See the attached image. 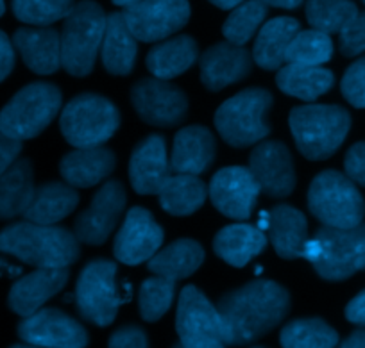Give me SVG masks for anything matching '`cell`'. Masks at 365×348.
I'll return each instance as SVG.
<instances>
[{"mask_svg": "<svg viewBox=\"0 0 365 348\" xmlns=\"http://www.w3.org/2000/svg\"><path fill=\"white\" fill-rule=\"evenodd\" d=\"M59 127L66 142L76 149L103 147L120 127V112L108 98L83 93L65 105Z\"/></svg>", "mask_w": 365, "mask_h": 348, "instance_id": "9", "label": "cell"}, {"mask_svg": "<svg viewBox=\"0 0 365 348\" xmlns=\"http://www.w3.org/2000/svg\"><path fill=\"white\" fill-rule=\"evenodd\" d=\"M259 191L262 189L249 168L230 167L213 175L208 193L213 206L224 216L247 220L255 209Z\"/></svg>", "mask_w": 365, "mask_h": 348, "instance_id": "17", "label": "cell"}, {"mask_svg": "<svg viewBox=\"0 0 365 348\" xmlns=\"http://www.w3.org/2000/svg\"><path fill=\"white\" fill-rule=\"evenodd\" d=\"M172 175L167 156V143L160 135L143 139L129 161V179L140 195H158Z\"/></svg>", "mask_w": 365, "mask_h": 348, "instance_id": "19", "label": "cell"}, {"mask_svg": "<svg viewBox=\"0 0 365 348\" xmlns=\"http://www.w3.org/2000/svg\"><path fill=\"white\" fill-rule=\"evenodd\" d=\"M34 191L33 164L29 159H19L0 175V220H11L26 213Z\"/></svg>", "mask_w": 365, "mask_h": 348, "instance_id": "32", "label": "cell"}, {"mask_svg": "<svg viewBox=\"0 0 365 348\" xmlns=\"http://www.w3.org/2000/svg\"><path fill=\"white\" fill-rule=\"evenodd\" d=\"M213 6H217L219 9H235L237 6H240L245 0H210Z\"/></svg>", "mask_w": 365, "mask_h": 348, "instance_id": "50", "label": "cell"}, {"mask_svg": "<svg viewBox=\"0 0 365 348\" xmlns=\"http://www.w3.org/2000/svg\"><path fill=\"white\" fill-rule=\"evenodd\" d=\"M24 343L41 348H84L88 332L77 320L59 309H40L19 325Z\"/></svg>", "mask_w": 365, "mask_h": 348, "instance_id": "14", "label": "cell"}, {"mask_svg": "<svg viewBox=\"0 0 365 348\" xmlns=\"http://www.w3.org/2000/svg\"><path fill=\"white\" fill-rule=\"evenodd\" d=\"M73 6V0H13V13L24 23L48 27L65 20Z\"/></svg>", "mask_w": 365, "mask_h": 348, "instance_id": "39", "label": "cell"}, {"mask_svg": "<svg viewBox=\"0 0 365 348\" xmlns=\"http://www.w3.org/2000/svg\"><path fill=\"white\" fill-rule=\"evenodd\" d=\"M160 204L174 216H188L201 209L208 196L205 182L197 175H170L158 193Z\"/></svg>", "mask_w": 365, "mask_h": 348, "instance_id": "34", "label": "cell"}, {"mask_svg": "<svg viewBox=\"0 0 365 348\" xmlns=\"http://www.w3.org/2000/svg\"><path fill=\"white\" fill-rule=\"evenodd\" d=\"M108 15L93 0H81L65 19L61 31V66L73 77L93 70L103 47Z\"/></svg>", "mask_w": 365, "mask_h": 348, "instance_id": "4", "label": "cell"}, {"mask_svg": "<svg viewBox=\"0 0 365 348\" xmlns=\"http://www.w3.org/2000/svg\"><path fill=\"white\" fill-rule=\"evenodd\" d=\"M0 252L36 268H66L79 259L81 248L66 228L20 221L0 232Z\"/></svg>", "mask_w": 365, "mask_h": 348, "instance_id": "2", "label": "cell"}, {"mask_svg": "<svg viewBox=\"0 0 365 348\" xmlns=\"http://www.w3.org/2000/svg\"><path fill=\"white\" fill-rule=\"evenodd\" d=\"M68 277L66 268H38L36 272L27 273L13 284L8 297L9 307L24 318L34 315L48 298L65 288Z\"/></svg>", "mask_w": 365, "mask_h": 348, "instance_id": "21", "label": "cell"}, {"mask_svg": "<svg viewBox=\"0 0 365 348\" xmlns=\"http://www.w3.org/2000/svg\"><path fill=\"white\" fill-rule=\"evenodd\" d=\"M269 236L274 251L283 259L304 258L308 243V221L292 206H276L269 213Z\"/></svg>", "mask_w": 365, "mask_h": 348, "instance_id": "25", "label": "cell"}, {"mask_svg": "<svg viewBox=\"0 0 365 348\" xmlns=\"http://www.w3.org/2000/svg\"><path fill=\"white\" fill-rule=\"evenodd\" d=\"M249 170L259 189L272 199H285L296 188L292 154L282 142H262L255 147Z\"/></svg>", "mask_w": 365, "mask_h": 348, "instance_id": "16", "label": "cell"}, {"mask_svg": "<svg viewBox=\"0 0 365 348\" xmlns=\"http://www.w3.org/2000/svg\"><path fill=\"white\" fill-rule=\"evenodd\" d=\"M344 170H346L347 179L365 188V142L354 143L347 150L346 159H344Z\"/></svg>", "mask_w": 365, "mask_h": 348, "instance_id": "43", "label": "cell"}, {"mask_svg": "<svg viewBox=\"0 0 365 348\" xmlns=\"http://www.w3.org/2000/svg\"><path fill=\"white\" fill-rule=\"evenodd\" d=\"M61 102V91L54 84H29L0 111V132L19 142L36 138L52 124Z\"/></svg>", "mask_w": 365, "mask_h": 348, "instance_id": "7", "label": "cell"}, {"mask_svg": "<svg viewBox=\"0 0 365 348\" xmlns=\"http://www.w3.org/2000/svg\"><path fill=\"white\" fill-rule=\"evenodd\" d=\"M333 56V43L328 34L321 31H299L285 54L289 65L321 66L328 63Z\"/></svg>", "mask_w": 365, "mask_h": 348, "instance_id": "38", "label": "cell"}, {"mask_svg": "<svg viewBox=\"0 0 365 348\" xmlns=\"http://www.w3.org/2000/svg\"><path fill=\"white\" fill-rule=\"evenodd\" d=\"M4 11H6V4H4V0H0V16L4 15Z\"/></svg>", "mask_w": 365, "mask_h": 348, "instance_id": "53", "label": "cell"}, {"mask_svg": "<svg viewBox=\"0 0 365 348\" xmlns=\"http://www.w3.org/2000/svg\"><path fill=\"white\" fill-rule=\"evenodd\" d=\"M124 20L133 36L143 43L163 41L181 31L190 20L188 0H138L124 9Z\"/></svg>", "mask_w": 365, "mask_h": 348, "instance_id": "12", "label": "cell"}, {"mask_svg": "<svg viewBox=\"0 0 365 348\" xmlns=\"http://www.w3.org/2000/svg\"><path fill=\"white\" fill-rule=\"evenodd\" d=\"M175 330L185 348H226L219 311L195 286H187L179 295Z\"/></svg>", "mask_w": 365, "mask_h": 348, "instance_id": "11", "label": "cell"}, {"mask_svg": "<svg viewBox=\"0 0 365 348\" xmlns=\"http://www.w3.org/2000/svg\"><path fill=\"white\" fill-rule=\"evenodd\" d=\"M13 47L38 75H51L61 68V34L48 27H22L13 34Z\"/></svg>", "mask_w": 365, "mask_h": 348, "instance_id": "22", "label": "cell"}, {"mask_svg": "<svg viewBox=\"0 0 365 348\" xmlns=\"http://www.w3.org/2000/svg\"><path fill=\"white\" fill-rule=\"evenodd\" d=\"M79 204L76 189L63 182H47L34 191L31 206L24 213L27 221L38 225H56L68 216Z\"/></svg>", "mask_w": 365, "mask_h": 348, "instance_id": "30", "label": "cell"}, {"mask_svg": "<svg viewBox=\"0 0 365 348\" xmlns=\"http://www.w3.org/2000/svg\"><path fill=\"white\" fill-rule=\"evenodd\" d=\"M340 52L346 58H356L365 52V13H358L340 31Z\"/></svg>", "mask_w": 365, "mask_h": 348, "instance_id": "42", "label": "cell"}, {"mask_svg": "<svg viewBox=\"0 0 365 348\" xmlns=\"http://www.w3.org/2000/svg\"><path fill=\"white\" fill-rule=\"evenodd\" d=\"M131 102L143 122L175 127L187 118L188 98L178 86L161 79H142L131 88Z\"/></svg>", "mask_w": 365, "mask_h": 348, "instance_id": "13", "label": "cell"}, {"mask_svg": "<svg viewBox=\"0 0 365 348\" xmlns=\"http://www.w3.org/2000/svg\"><path fill=\"white\" fill-rule=\"evenodd\" d=\"M265 6H272V8L279 9H296L303 4L304 0H262Z\"/></svg>", "mask_w": 365, "mask_h": 348, "instance_id": "49", "label": "cell"}, {"mask_svg": "<svg viewBox=\"0 0 365 348\" xmlns=\"http://www.w3.org/2000/svg\"><path fill=\"white\" fill-rule=\"evenodd\" d=\"M15 68V47L13 41L0 31V83Z\"/></svg>", "mask_w": 365, "mask_h": 348, "instance_id": "46", "label": "cell"}, {"mask_svg": "<svg viewBox=\"0 0 365 348\" xmlns=\"http://www.w3.org/2000/svg\"><path fill=\"white\" fill-rule=\"evenodd\" d=\"M299 31V22L290 16H278L263 23L252 48V59L256 65L263 70L282 68L287 48Z\"/></svg>", "mask_w": 365, "mask_h": 348, "instance_id": "27", "label": "cell"}, {"mask_svg": "<svg viewBox=\"0 0 365 348\" xmlns=\"http://www.w3.org/2000/svg\"><path fill=\"white\" fill-rule=\"evenodd\" d=\"M201 80L210 91H220L240 83L251 73L252 58L244 47L224 41L210 47L201 56Z\"/></svg>", "mask_w": 365, "mask_h": 348, "instance_id": "20", "label": "cell"}, {"mask_svg": "<svg viewBox=\"0 0 365 348\" xmlns=\"http://www.w3.org/2000/svg\"><path fill=\"white\" fill-rule=\"evenodd\" d=\"M299 152L310 161L331 157L351 129V115L340 105L308 104L294 107L289 118Z\"/></svg>", "mask_w": 365, "mask_h": 348, "instance_id": "3", "label": "cell"}, {"mask_svg": "<svg viewBox=\"0 0 365 348\" xmlns=\"http://www.w3.org/2000/svg\"><path fill=\"white\" fill-rule=\"evenodd\" d=\"M282 348H335L339 334L321 318H301L287 323L279 334Z\"/></svg>", "mask_w": 365, "mask_h": 348, "instance_id": "35", "label": "cell"}, {"mask_svg": "<svg viewBox=\"0 0 365 348\" xmlns=\"http://www.w3.org/2000/svg\"><path fill=\"white\" fill-rule=\"evenodd\" d=\"M199 56L197 43L192 36H175L154 45L147 54V68L156 79L170 80L195 65Z\"/></svg>", "mask_w": 365, "mask_h": 348, "instance_id": "28", "label": "cell"}, {"mask_svg": "<svg viewBox=\"0 0 365 348\" xmlns=\"http://www.w3.org/2000/svg\"><path fill=\"white\" fill-rule=\"evenodd\" d=\"M163 243V228L143 207H133L115 238L113 254L129 266L149 261Z\"/></svg>", "mask_w": 365, "mask_h": 348, "instance_id": "18", "label": "cell"}, {"mask_svg": "<svg viewBox=\"0 0 365 348\" xmlns=\"http://www.w3.org/2000/svg\"><path fill=\"white\" fill-rule=\"evenodd\" d=\"M339 348H365V329H358L347 339L342 341Z\"/></svg>", "mask_w": 365, "mask_h": 348, "instance_id": "48", "label": "cell"}, {"mask_svg": "<svg viewBox=\"0 0 365 348\" xmlns=\"http://www.w3.org/2000/svg\"><path fill=\"white\" fill-rule=\"evenodd\" d=\"M226 344L244 347L255 343L285 320L290 295L274 280H255L224 295L217 304Z\"/></svg>", "mask_w": 365, "mask_h": 348, "instance_id": "1", "label": "cell"}, {"mask_svg": "<svg viewBox=\"0 0 365 348\" xmlns=\"http://www.w3.org/2000/svg\"><path fill=\"white\" fill-rule=\"evenodd\" d=\"M344 98L358 109L365 107V58L354 61L346 70L340 83Z\"/></svg>", "mask_w": 365, "mask_h": 348, "instance_id": "41", "label": "cell"}, {"mask_svg": "<svg viewBox=\"0 0 365 348\" xmlns=\"http://www.w3.org/2000/svg\"><path fill=\"white\" fill-rule=\"evenodd\" d=\"M272 100V95L262 88H249L227 98L215 112V127L224 142L235 149L262 143L270 132L267 112Z\"/></svg>", "mask_w": 365, "mask_h": 348, "instance_id": "6", "label": "cell"}, {"mask_svg": "<svg viewBox=\"0 0 365 348\" xmlns=\"http://www.w3.org/2000/svg\"><path fill=\"white\" fill-rule=\"evenodd\" d=\"M115 279V263L97 259L84 266L76 286V305L86 322L99 327H108L115 322L122 302Z\"/></svg>", "mask_w": 365, "mask_h": 348, "instance_id": "10", "label": "cell"}, {"mask_svg": "<svg viewBox=\"0 0 365 348\" xmlns=\"http://www.w3.org/2000/svg\"><path fill=\"white\" fill-rule=\"evenodd\" d=\"M308 209L324 227H360L365 216L361 193L347 175L328 170L319 174L308 189Z\"/></svg>", "mask_w": 365, "mask_h": 348, "instance_id": "8", "label": "cell"}, {"mask_svg": "<svg viewBox=\"0 0 365 348\" xmlns=\"http://www.w3.org/2000/svg\"><path fill=\"white\" fill-rule=\"evenodd\" d=\"M11 348H41V347H33V344H13Z\"/></svg>", "mask_w": 365, "mask_h": 348, "instance_id": "52", "label": "cell"}, {"mask_svg": "<svg viewBox=\"0 0 365 348\" xmlns=\"http://www.w3.org/2000/svg\"><path fill=\"white\" fill-rule=\"evenodd\" d=\"M267 13H269V6L263 4L262 0H245L231 11V15L224 22V38L230 43L244 47L259 29L263 20L267 19Z\"/></svg>", "mask_w": 365, "mask_h": 348, "instance_id": "37", "label": "cell"}, {"mask_svg": "<svg viewBox=\"0 0 365 348\" xmlns=\"http://www.w3.org/2000/svg\"><path fill=\"white\" fill-rule=\"evenodd\" d=\"M361 2H364V4H365V0H361Z\"/></svg>", "mask_w": 365, "mask_h": 348, "instance_id": "56", "label": "cell"}, {"mask_svg": "<svg viewBox=\"0 0 365 348\" xmlns=\"http://www.w3.org/2000/svg\"><path fill=\"white\" fill-rule=\"evenodd\" d=\"M205 261V248L194 240H178L149 259V270L168 280L187 279Z\"/></svg>", "mask_w": 365, "mask_h": 348, "instance_id": "31", "label": "cell"}, {"mask_svg": "<svg viewBox=\"0 0 365 348\" xmlns=\"http://www.w3.org/2000/svg\"><path fill=\"white\" fill-rule=\"evenodd\" d=\"M172 348H185V347H182V344H175V347H172Z\"/></svg>", "mask_w": 365, "mask_h": 348, "instance_id": "54", "label": "cell"}, {"mask_svg": "<svg viewBox=\"0 0 365 348\" xmlns=\"http://www.w3.org/2000/svg\"><path fill=\"white\" fill-rule=\"evenodd\" d=\"M128 195L120 181H108L91 200L90 207L77 216L73 234L79 243L103 245L122 216Z\"/></svg>", "mask_w": 365, "mask_h": 348, "instance_id": "15", "label": "cell"}, {"mask_svg": "<svg viewBox=\"0 0 365 348\" xmlns=\"http://www.w3.org/2000/svg\"><path fill=\"white\" fill-rule=\"evenodd\" d=\"M215 138L202 125L185 127L175 135L170 168L179 175H199L215 159Z\"/></svg>", "mask_w": 365, "mask_h": 348, "instance_id": "23", "label": "cell"}, {"mask_svg": "<svg viewBox=\"0 0 365 348\" xmlns=\"http://www.w3.org/2000/svg\"><path fill=\"white\" fill-rule=\"evenodd\" d=\"M267 247V238L258 227L245 223L227 225L217 232L213 240V251L227 265L242 266L247 265L252 258L262 254Z\"/></svg>", "mask_w": 365, "mask_h": 348, "instance_id": "29", "label": "cell"}, {"mask_svg": "<svg viewBox=\"0 0 365 348\" xmlns=\"http://www.w3.org/2000/svg\"><path fill=\"white\" fill-rule=\"evenodd\" d=\"M304 259L329 283H340L365 270V227L319 228L308 240Z\"/></svg>", "mask_w": 365, "mask_h": 348, "instance_id": "5", "label": "cell"}, {"mask_svg": "<svg viewBox=\"0 0 365 348\" xmlns=\"http://www.w3.org/2000/svg\"><path fill=\"white\" fill-rule=\"evenodd\" d=\"M20 152H22V142L0 132V175L6 174L19 161L16 157L20 156Z\"/></svg>", "mask_w": 365, "mask_h": 348, "instance_id": "45", "label": "cell"}, {"mask_svg": "<svg viewBox=\"0 0 365 348\" xmlns=\"http://www.w3.org/2000/svg\"><path fill=\"white\" fill-rule=\"evenodd\" d=\"M276 83L283 93L312 102L331 90L335 75L322 66L287 65L279 68Z\"/></svg>", "mask_w": 365, "mask_h": 348, "instance_id": "33", "label": "cell"}, {"mask_svg": "<svg viewBox=\"0 0 365 348\" xmlns=\"http://www.w3.org/2000/svg\"><path fill=\"white\" fill-rule=\"evenodd\" d=\"M252 348H265V347H252Z\"/></svg>", "mask_w": 365, "mask_h": 348, "instance_id": "55", "label": "cell"}, {"mask_svg": "<svg viewBox=\"0 0 365 348\" xmlns=\"http://www.w3.org/2000/svg\"><path fill=\"white\" fill-rule=\"evenodd\" d=\"M129 31L122 13L108 15L106 33H104L101 56L103 65L113 75H129L135 70L138 43Z\"/></svg>", "mask_w": 365, "mask_h": 348, "instance_id": "26", "label": "cell"}, {"mask_svg": "<svg viewBox=\"0 0 365 348\" xmlns=\"http://www.w3.org/2000/svg\"><path fill=\"white\" fill-rule=\"evenodd\" d=\"M108 348H149V339L140 327H120L110 337V347Z\"/></svg>", "mask_w": 365, "mask_h": 348, "instance_id": "44", "label": "cell"}, {"mask_svg": "<svg viewBox=\"0 0 365 348\" xmlns=\"http://www.w3.org/2000/svg\"><path fill=\"white\" fill-rule=\"evenodd\" d=\"M358 8L351 0H308L307 20L315 31L324 34H335L344 29L354 16Z\"/></svg>", "mask_w": 365, "mask_h": 348, "instance_id": "36", "label": "cell"}, {"mask_svg": "<svg viewBox=\"0 0 365 348\" xmlns=\"http://www.w3.org/2000/svg\"><path fill=\"white\" fill-rule=\"evenodd\" d=\"M175 295L174 280L163 277H153L143 280L140 288V315L145 322H158L170 309Z\"/></svg>", "mask_w": 365, "mask_h": 348, "instance_id": "40", "label": "cell"}, {"mask_svg": "<svg viewBox=\"0 0 365 348\" xmlns=\"http://www.w3.org/2000/svg\"><path fill=\"white\" fill-rule=\"evenodd\" d=\"M346 318L354 325L365 327V290L358 293L346 307Z\"/></svg>", "mask_w": 365, "mask_h": 348, "instance_id": "47", "label": "cell"}, {"mask_svg": "<svg viewBox=\"0 0 365 348\" xmlns=\"http://www.w3.org/2000/svg\"><path fill=\"white\" fill-rule=\"evenodd\" d=\"M117 157L106 147L77 149L66 154L59 163L63 179L72 188H91L110 177L115 170Z\"/></svg>", "mask_w": 365, "mask_h": 348, "instance_id": "24", "label": "cell"}, {"mask_svg": "<svg viewBox=\"0 0 365 348\" xmlns=\"http://www.w3.org/2000/svg\"><path fill=\"white\" fill-rule=\"evenodd\" d=\"M135 2H138V0H113V4L122 6V8H128V6L135 4Z\"/></svg>", "mask_w": 365, "mask_h": 348, "instance_id": "51", "label": "cell"}]
</instances>
